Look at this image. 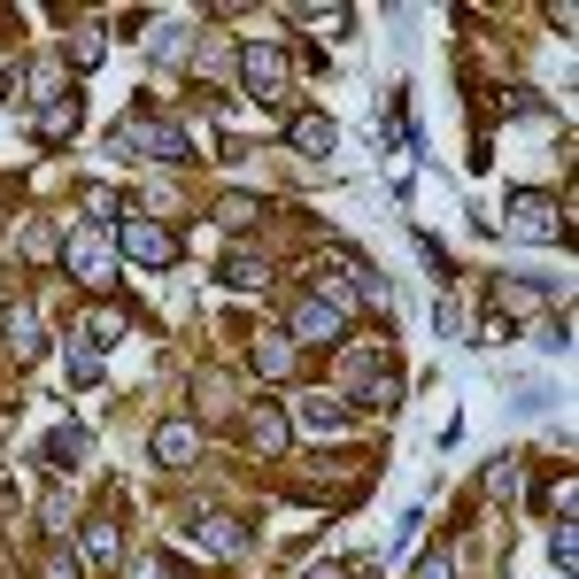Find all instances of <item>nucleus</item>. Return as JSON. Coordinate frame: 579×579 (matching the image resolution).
<instances>
[{
    "label": "nucleus",
    "mask_w": 579,
    "mask_h": 579,
    "mask_svg": "<svg viewBox=\"0 0 579 579\" xmlns=\"http://www.w3.org/2000/svg\"><path fill=\"white\" fill-rule=\"evenodd\" d=\"M116 256L139 263V271H171V263H178V239H171V224H162V217H124V224H116Z\"/></svg>",
    "instance_id": "f257e3e1"
},
{
    "label": "nucleus",
    "mask_w": 579,
    "mask_h": 579,
    "mask_svg": "<svg viewBox=\"0 0 579 579\" xmlns=\"http://www.w3.org/2000/svg\"><path fill=\"white\" fill-rule=\"evenodd\" d=\"M116 263H124V256H116V232H109V224L86 217V224L70 232V279H77V286H109Z\"/></svg>",
    "instance_id": "f03ea898"
},
{
    "label": "nucleus",
    "mask_w": 579,
    "mask_h": 579,
    "mask_svg": "<svg viewBox=\"0 0 579 579\" xmlns=\"http://www.w3.org/2000/svg\"><path fill=\"white\" fill-rule=\"evenodd\" d=\"M116 147H132V155H155V162H178L194 139L178 132V124H162V116H116V132H109Z\"/></svg>",
    "instance_id": "7ed1b4c3"
},
{
    "label": "nucleus",
    "mask_w": 579,
    "mask_h": 579,
    "mask_svg": "<svg viewBox=\"0 0 579 579\" xmlns=\"http://www.w3.org/2000/svg\"><path fill=\"white\" fill-rule=\"evenodd\" d=\"M503 232H510V239H564V209H556L549 194H518V201L503 209Z\"/></svg>",
    "instance_id": "20e7f679"
},
{
    "label": "nucleus",
    "mask_w": 579,
    "mask_h": 579,
    "mask_svg": "<svg viewBox=\"0 0 579 579\" xmlns=\"http://www.w3.org/2000/svg\"><path fill=\"white\" fill-rule=\"evenodd\" d=\"M239 77H247V94H256V101H286V77H294V70H286L279 47L256 39V47H239Z\"/></svg>",
    "instance_id": "39448f33"
},
{
    "label": "nucleus",
    "mask_w": 579,
    "mask_h": 579,
    "mask_svg": "<svg viewBox=\"0 0 579 579\" xmlns=\"http://www.w3.org/2000/svg\"><path fill=\"white\" fill-rule=\"evenodd\" d=\"M341 324H348V317H341V309H324L317 294L294 301V341H301V348H333V341H341Z\"/></svg>",
    "instance_id": "423d86ee"
},
{
    "label": "nucleus",
    "mask_w": 579,
    "mask_h": 579,
    "mask_svg": "<svg viewBox=\"0 0 579 579\" xmlns=\"http://www.w3.org/2000/svg\"><path fill=\"white\" fill-rule=\"evenodd\" d=\"M294 426H301V433H348L356 409L333 402V394H301V402H294Z\"/></svg>",
    "instance_id": "0eeeda50"
},
{
    "label": "nucleus",
    "mask_w": 579,
    "mask_h": 579,
    "mask_svg": "<svg viewBox=\"0 0 579 579\" xmlns=\"http://www.w3.org/2000/svg\"><path fill=\"white\" fill-rule=\"evenodd\" d=\"M194 456H201V433H194L186 418H162V426H155V464H171V471H186Z\"/></svg>",
    "instance_id": "6e6552de"
},
{
    "label": "nucleus",
    "mask_w": 579,
    "mask_h": 579,
    "mask_svg": "<svg viewBox=\"0 0 579 579\" xmlns=\"http://www.w3.org/2000/svg\"><path fill=\"white\" fill-rule=\"evenodd\" d=\"M286 441H294V426L279 418L271 402H256V409H247V448H256V456H286Z\"/></svg>",
    "instance_id": "1a4fd4ad"
},
{
    "label": "nucleus",
    "mask_w": 579,
    "mask_h": 579,
    "mask_svg": "<svg viewBox=\"0 0 579 579\" xmlns=\"http://www.w3.org/2000/svg\"><path fill=\"white\" fill-rule=\"evenodd\" d=\"M286 147L309 155V162H324V155L341 147V132H333V116H294V124H286Z\"/></svg>",
    "instance_id": "9d476101"
},
{
    "label": "nucleus",
    "mask_w": 579,
    "mask_h": 579,
    "mask_svg": "<svg viewBox=\"0 0 579 579\" xmlns=\"http://www.w3.org/2000/svg\"><path fill=\"white\" fill-rule=\"evenodd\" d=\"M86 448H94V433H86V426H54V433L39 441V464H54V471H77V464H86Z\"/></svg>",
    "instance_id": "9b49d317"
},
{
    "label": "nucleus",
    "mask_w": 579,
    "mask_h": 579,
    "mask_svg": "<svg viewBox=\"0 0 579 579\" xmlns=\"http://www.w3.org/2000/svg\"><path fill=\"white\" fill-rule=\"evenodd\" d=\"M194 533H201L217 556H247V526H239V518H217V510H201V518H194Z\"/></svg>",
    "instance_id": "f8f14e48"
},
{
    "label": "nucleus",
    "mask_w": 579,
    "mask_h": 579,
    "mask_svg": "<svg viewBox=\"0 0 579 579\" xmlns=\"http://www.w3.org/2000/svg\"><path fill=\"white\" fill-rule=\"evenodd\" d=\"M9 348H16V364H39V356H47V333H39V317H32L24 301L9 309Z\"/></svg>",
    "instance_id": "ddd939ff"
},
{
    "label": "nucleus",
    "mask_w": 579,
    "mask_h": 579,
    "mask_svg": "<svg viewBox=\"0 0 579 579\" xmlns=\"http://www.w3.org/2000/svg\"><path fill=\"white\" fill-rule=\"evenodd\" d=\"M116 341H124V317H116V309H94L86 324H77V348H94V356L116 348Z\"/></svg>",
    "instance_id": "4468645a"
},
{
    "label": "nucleus",
    "mask_w": 579,
    "mask_h": 579,
    "mask_svg": "<svg viewBox=\"0 0 579 579\" xmlns=\"http://www.w3.org/2000/svg\"><path fill=\"white\" fill-rule=\"evenodd\" d=\"M256 371H263V379H286V371H294V341H286V333H263V341H256Z\"/></svg>",
    "instance_id": "2eb2a0df"
},
{
    "label": "nucleus",
    "mask_w": 579,
    "mask_h": 579,
    "mask_svg": "<svg viewBox=\"0 0 579 579\" xmlns=\"http://www.w3.org/2000/svg\"><path fill=\"white\" fill-rule=\"evenodd\" d=\"M101 54H109V32H101V24H77V32H70V70H94Z\"/></svg>",
    "instance_id": "dca6fc26"
},
{
    "label": "nucleus",
    "mask_w": 579,
    "mask_h": 579,
    "mask_svg": "<svg viewBox=\"0 0 579 579\" xmlns=\"http://www.w3.org/2000/svg\"><path fill=\"white\" fill-rule=\"evenodd\" d=\"M186 47H194V24L186 16H171V24L155 32V62H186Z\"/></svg>",
    "instance_id": "f3484780"
},
{
    "label": "nucleus",
    "mask_w": 579,
    "mask_h": 579,
    "mask_svg": "<svg viewBox=\"0 0 579 579\" xmlns=\"http://www.w3.org/2000/svg\"><path fill=\"white\" fill-rule=\"evenodd\" d=\"M86 556H94V564H116V556H124V533H116L109 518H94V526H86Z\"/></svg>",
    "instance_id": "a211bd4d"
},
{
    "label": "nucleus",
    "mask_w": 579,
    "mask_h": 579,
    "mask_svg": "<svg viewBox=\"0 0 579 579\" xmlns=\"http://www.w3.org/2000/svg\"><path fill=\"white\" fill-rule=\"evenodd\" d=\"M549 564H556L564 579L579 571V526H571V518H556V541H549Z\"/></svg>",
    "instance_id": "6ab92c4d"
},
{
    "label": "nucleus",
    "mask_w": 579,
    "mask_h": 579,
    "mask_svg": "<svg viewBox=\"0 0 579 579\" xmlns=\"http://www.w3.org/2000/svg\"><path fill=\"white\" fill-rule=\"evenodd\" d=\"M70 132H77V101L62 94L54 109H39V139H70Z\"/></svg>",
    "instance_id": "aec40b11"
},
{
    "label": "nucleus",
    "mask_w": 579,
    "mask_h": 579,
    "mask_svg": "<svg viewBox=\"0 0 579 579\" xmlns=\"http://www.w3.org/2000/svg\"><path fill=\"white\" fill-rule=\"evenodd\" d=\"M62 86H70V77H62L54 62H39V70H32V101H39V109H54V101H62Z\"/></svg>",
    "instance_id": "412c9836"
},
{
    "label": "nucleus",
    "mask_w": 579,
    "mask_h": 579,
    "mask_svg": "<svg viewBox=\"0 0 579 579\" xmlns=\"http://www.w3.org/2000/svg\"><path fill=\"white\" fill-rule=\"evenodd\" d=\"M317 301L348 317V309H356V286H348V279H333V271H317Z\"/></svg>",
    "instance_id": "4be33fe9"
},
{
    "label": "nucleus",
    "mask_w": 579,
    "mask_h": 579,
    "mask_svg": "<svg viewBox=\"0 0 579 579\" xmlns=\"http://www.w3.org/2000/svg\"><path fill=\"white\" fill-rule=\"evenodd\" d=\"M533 341H541L549 356H571V317H541V324H533Z\"/></svg>",
    "instance_id": "5701e85b"
},
{
    "label": "nucleus",
    "mask_w": 579,
    "mask_h": 579,
    "mask_svg": "<svg viewBox=\"0 0 579 579\" xmlns=\"http://www.w3.org/2000/svg\"><path fill=\"white\" fill-rule=\"evenodd\" d=\"M494 301H503V309H541V286H533V279H503V286H494Z\"/></svg>",
    "instance_id": "b1692460"
},
{
    "label": "nucleus",
    "mask_w": 579,
    "mask_h": 579,
    "mask_svg": "<svg viewBox=\"0 0 579 579\" xmlns=\"http://www.w3.org/2000/svg\"><path fill=\"white\" fill-rule=\"evenodd\" d=\"M263 279V256H224V286H256Z\"/></svg>",
    "instance_id": "393cba45"
},
{
    "label": "nucleus",
    "mask_w": 579,
    "mask_h": 579,
    "mask_svg": "<svg viewBox=\"0 0 579 579\" xmlns=\"http://www.w3.org/2000/svg\"><path fill=\"white\" fill-rule=\"evenodd\" d=\"M47 579H86V556L77 549H47Z\"/></svg>",
    "instance_id": "a878e982"
},
{
    "label": "nucleus",
    "mask_w": 579,
    "mask_h": 579,
    "mask_svg": "<svg viewBox=\"0 0 579 579\" xmlns=\"http://www.w3.org/2000/svg\"><path fill=\"white\" fill-rule=\"evenodd\" d=\"M409 579H456V556H448V549H426V556H418V571H409Z\"/></svg>",
    "instance_id": "bb28decb"
},
{
    "label": "nucleus",
    "mask_w": 579,
    "mask_h": 579,
    "mask_svg": "<svg viewBox=\"0 0 579 579\" xmlns=\"http://www.w3.org/2000/svg\"><path fill=\"white\" fill-rule=\"evenodd\" d=\"M301 24H317V32H324V39H341V32H348V9H333V0H324V9H309V16H301Z\"/></svg>",
    "instance_id": "cd10ccee"
},
{
    "label": "nucleus",
    "mask_w": 579,
    "mask_h": 579,
    "mask_svg": "<svg viewBox=\"0 0 579 579\" xmlns=\"http://www.w3.org/2000/svg\"><path fill=\"white\" fill-rule=\"evenodd\" d=\"M486 494H503V503H510V494H518V456H503V464H494V471H486Z\"/></svg>",
    "instance_id": "c85d7f7f"
},
{
    "label": "nucleus",
    "mask_w": 579,
    "mask_h": 579,
    "mask_svg": "<svg viewBox=\"0 0 579 579\" xmlns=\"http://www.w3.org/2000/svg\"><path fill=\"white\" fill-rule=\"evenodd\" d=\"M364 402H379V409H394V402H402V379H386V371H379V379H364Z\"/></svg>",
    "instance_id": "c756f323"
},
{
    "label": "nucleus",
    "mask_w": 579,
    "mask_h": 579,
    "mask_svg": "<svg viewBox=\"0 0 579 579\" xmlns=\"http://www.w3.org/2000/svg\"><path fill=\"white\" fill-rule=\"evenodd\" d=\"M309 579H348V571H341V564H317V571H309Z\"/></svg>",
    "instance_id": "7c9ffc66"
}]
</instances>
